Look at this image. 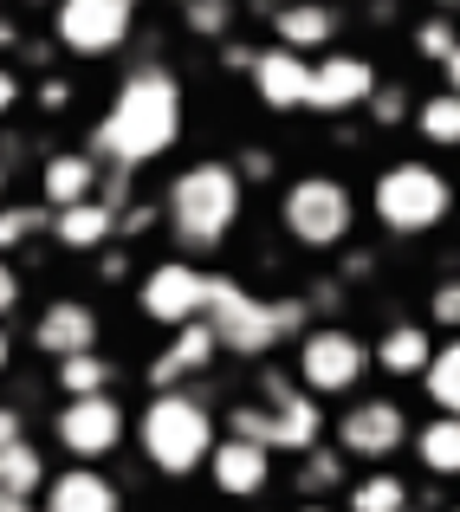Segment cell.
Returning a JSON list of instances; mask_svg holds the SVG:
<instances>
[{"mask_svg": "<svg viewBox=\"0 0 460 512\" xmlns=\"http://www.w3.org/2000/svg\"><path fill=\"white\" fill-rule=\"evenodd\" d=\"M182 130H188L182 78H175L162 59H137L124 78H117L104 117L91 124L85 156H91L98 169H130V175H143L150 163H162V156L182 143Z\"/></svg>", "mask_w": 460, "mask_h": 512, "instance_id": "6da1fadb", "label": "cell"}, {"mask_svg": "<svg viewBox=\"0 0 460 512\" xmlns=\"http://www.w3.org/2000/svg\"><path fill=\"white\" fill-rule=\"evenodd\" d=\"M240 208H247V188H240L234 163H221V156L182 163V169L169 175V188H162V201H156V214H162V227H169V240L182 247L175 260L221 253L227 240H234V227H240Z\"/></svg>", "mask_w": 460, "mask_h": 512, "instance_id": "7a4b0ae2", "label": "cell"}, {"mask_svg": "<svg viewBox=\"0 0 460 512\" xmlns=\"http://www.w3.org/2000/svg\"><path fill=\"white\" fill-rule=\"evenodd\" d=\"M182 26L195 39H234V26H240V0H182Z\"/></svg>", "mask_w": 460, "mask_h": 512, "instance_id": "1f68e13d", "label": "cell"}, {"mask_svg": "<svg viewBox=\"0 0 460 512\" xmlns=\"http://www.w3.org/2000/svg\"><path fill=\"white\" fill-rule=\"evenodd\" d=\"M52 389H59V402H78V396H111V389H117V363L104 357V350L65 357V363H52Z\"/></svg>", "mask_w": 460, "mask_h": 512, "instance_id": "d4e9b609", "label": "cell"}, {"mask_svg": "<svg viewBox=\"0 0 460 512\" xmlns=\"http://www.w3.org/2000/svg\"><path fill=\"white\" fill-rule=\"evenodd\" d=\"M409 124H415V137H422V143L454 150V143H460V91H428V98H415Z\"/></svg>", "mask_w": 460, "mask_h": 512, "instance_id": "83f0119b", "label": "cell"}, {"mask_svg": "<svg viewBox=\"0 0 460 512\" xmlns=\"http://www.w3.org/2000/svg\"><path fill=\"white\" fill-rule=\"evenodd\" d=\"M415 383H422V396L435 402V415H454V402H460V344L441 338L435 357L422 363V376H415Z\"/></svg>", "mask_w": 460, "mask_h": 512, "instance_id": "4dcf8cb0", "label": "cell"}, {"mask_svg": "<svg viewBox=\"0 0 460 512\" xmlns=\"http://www.w3.org/2000/svg\"><path fill=\"white\" fill-rule=\"evenodd\" d=\"M46 480H52V461H46V448H39L33 435L13 441V448H0V493H13V500H39Z\"/></svg>", "mask_w": 460, "mask_h": 512, "instance_id": "cb8c5ba5", "label": "cell"}, {"mask_svg": "<svg viewBox=\"0 0 460 512\" xmlns=\"http://www.w3.org/2000/svg\"><path fill=\"white\" fill-rule=\"evenodd\" d=\"M292 357V383L305 389L311 402H331V396H357L363 376H370V338H357L350 325H311Z\"/></svg>", "mask_w": 460, "mask_h": 512, "instance_id": "ba28073f", "label": "cell"}, {"mask_svg": "<svg viewBox=\"0 0 460 512\" xmlns=\"http://www.w3.org/2000/svg\"><path fill=\"white\" fill-rule=\"evenodd\" d=\"M266 305H273L279 344H299L305 331H311V305H305V292H279V299H266Z\"/></svg>", "mask_w": 460, "mask_h": 512, "instance_id": "836d02e7", "label": "cell"}, {"mask_svg": "<svg viewBox=\"0 0 460 512\" xmlns=\"http://www.w3.org/2000/svg\"><path fill=\"white\" fill-rule=\"evenodd\" d=\"M7 370H13V331L0 325V376H7Z\"/></svg>", "mask_w": 460, "mask_h": 512, "instance_id": "f6af8a7d", "label": "cell"}, {"mask_svg": "<svg viewBox=\"0 0 460 512\" xmlns=\"http://www.w3.org/2000/svg\"><path fill=\"white\" fill-rule=\"evenodd\" d=\"M428 357H435V331H428L422 318H396V325L370 344V370L396 376V383H415Z\"/></svg>", "mask_w": 460, "mask_h": 512, "instance_id": "ffe728a7", "label": "cell"}, {"mask_svg": "<svg viewBox=\"0 0 460 512\" xmlns=\"http://www.w3.org/2000/svg\"><path fill=\"white\" fill-rule=\"evenodd\" d=\"M201 467H208V487L227 493V500H260V493L273 487V454L253 448V441H234V435L214 441Z\"/></svg>", "mask_w": 460, "mask_h": 512, "instance_id": "ac0fdd59", "label": "cell"}, {"mask_svg": "<svg viewBox=\"0 0 460 512\" xmlns=\"http://www.w3.org/2000/svg\"><path fill=\"white\" fill-rule=\"evenodd\" d=\"M428 325H435L441 338H454V331H460V286H454V279H441V286L428 292Z\"/></svg>", "mask_w": 460, "mask_h": 512, "instance_id": "e575fe53", "label": "cell"}, {"mask_svg": "<svg viewBox=\"0 0 460 512\" xmlns=\"http://www.w3.org/2000/svg\"><path fill=\"white\" fill-rule=\"evenodd\" d=\"M130 7H137V0H130Z\"/></svg>", "mask_w": 460, "mask_h": 512, "instance_id": "681fc988", "label": "cell"}, {"mask_svg": "<svg viewBox=\"0 0 460 512\" xmlns=\"http://www.w3.org/2000/svg\"><path fill=\"white\" fill-rule=\"evenodd\" d=\"M33 512H124V487L104 467H59L33 500Z\"/></svg>", "mask_w": 460, "mask_h": 512, "instance_id": "d6986e66", "label": "cell"}, {"mask_svg": "<svg viewBox=\"0 0 460 512\" xmlns=\"http://www.w3.org/2000/svg\"><path fill=\"white\" fill-rule=\"evenodd\" d=\"M0 52H20V26H13L7 13H0Z\"/></svg>", "mask_w": 460, "mask_h": 512, "instance_id": "ee69618b", "label": "cell"}, {"mask_svg": "<svg viewBox=\"0 0 460 512\" xmlns=\"http://www.w3.org/2000/svg\"><path fill=\"white\" fill-rule=\"evenodd\" d=\"M409 441H415V461H422L428 480H454L460 474V428H454V415H435V422L409 428Z\"/></svg>", "mask_w": 460, "mask_h": 512, "instance_id": "484cf974", "label": "cell"}, {"mask_svg": "<svg viewBox=\"0 0 460 512\" xmlns=\"http://www.w3.org/2000/svg\"><path fill=\"white\" fill-rule=\"evenodd\" d=\"M266 26H273V46L299 52V59H318V52H331L337 33H344V7H337V0H279Z\"/></svg>", "mask_w": 460, "mask_h": 512, "instance_id": "2e32d148", "label": "cell"}, {"mask_svg": "<svg viewBox=\"0 0 460 512\" xmlns=\"http://www.w3.org/2000/svg\"><path fill=\"white\" fill-rule=\"evenodd\" d=\"M234 175H240V188H247V182H273V175H279V156L253 143V150H240V169Z\"/></svg>", "mask_w": 460, "mask_h": 512, "instance_id": "8d00e7d4", "label": "cell"}, {"mask_svg": "<svg viewBox=\"0 0 460 512\" xmlns=\"http://www.w3.org/2000/svg\"><path fill=\"white\" fill-rule=\"evenodd\" d=\"M292 512H331V506H311V500H299V506H292Z\"/></svg>", "mask_w": 460, "mask_h": 512, "instance_id": "7dc6e473", "label": "cell"}, {"mask_svg": "<svg viewBox=\"0 0 460 512\" xmlns=\"http://www.w3.org/2000/svg\"><path fill=\"white\" fill-rule=\"evenodd\" d=\"M20 98H26V78L13 72V65H0V117L20 111Z\"/></svg>", "mask_w": 460, "mask_h": 512, "instance_id": "60d3db41", "label": "cell"}, {"mask_svg": "<svg viewBox=\"0 0 460 512\" xmlns=\"http://www.w3.org/2000/svg\"><path fill=\"white\" fill-rule=\"evenodd\" d=\"M20 305H26V279H20V266H13V260H0V325H7Z\"/></svg>", "mask_w": 460, "mask_h": 512, "instance_id": "74e56055", "label": "cell"}, {"mask_svg": "<svg viewBox=\"0 0 460 512\" xmlns=\"http://www.w3.org/2000/svg\"><path fill=\"white\" fill-rule=\"evenodd\" d=\"M247 85H253V98H260L273 117H292V111H305L311 59H299V52H286V46H260L253 65H247Z\"/></svg>", "mask_w": 460, "mask_h": 512, "instance_id": "e0dca14e", "label": "cell"}, {"mask_svg": "<svg viewBox=\"0 0 460 512\" xmlns=\"http://www.w3.org/2000/svg\"><path fill=\"white\" fill-rule=\"evenodd\" d=\"M344 512H422L415 506V487L402 474H363V480H350L344 487Z\"/></svg>", "mask_w": 460, "mask_h": 512, "instance_id": "4316f807", "label": "cell"}, {"mask_svg": "<svg viewBox=\"0 0 460 512\" xmlns=\"http://www.w3.org/2000/svg\"><path fill=\"white\" fill-rule=\"evenodd\" d=\"M52 441L72 454V467H98L130 441V409L117 396H78L52 409Z\"/></svg>", "mask_w": 460, "mask_h": 512, "instance_id": "30bf717a", "label": "cell"}, {"mask_svg": "<svg viewBox=\"0 0 460 512\" xmlns=\"http://www.w3.org/2000/svg\"><path fill=\"white\" fill-rule=\"evenodd\" d=\"M253 52H260V46H247V39H221V65H227V72H247Z\"/></svg>", "mask_w": 460, "mask_h": 512, "instance_id": "7bdbcfd3", "label": "cell"}, {"mask_svg": "<svg viewBox=\"0 0 460 512\" xmlns=\"http://www.w3.org/2000/svg\"><path fill=\"white\" fill-rule=\"evenodd\" d=\"M13 441H26V409L20 402H0V448H13Z\"/></svg>", "mask_w": 460, "mask_h": 512, "instance_id": "b9f144b4", "label": "cell"}, {"mask_svg": "<svg viewBox=\"0 0 460 512\" xmlns=\"http://www.w3.org/2000/svg\"><path fill=\"white\" fill-rule=\"evenodd\" d=\"M221 357L208 338V325H182V331H169V344L156 350L150 363H143V383H150V396H169V389H195L201 376H208V363Z\"/></svg>", "mask_w": 460, "mask_h": 512, "instance_id": "9a60e30c", "label": "cell"}, {"mask_svg": "<svg viewBox=\"0 0 460 512\" xmlns=\"http://www.w3.org/2000/svg\"><path fill=\"white\" fill-rule=\"evenodd\" d=\"M370 214H376V227H383V234H396V240L441 234V227H448V214H454L448 169L415 163V156L383 163V169H376V182H370Z\"/></svg>", "mask_w": 460, "mask_h": 512, "instance_id": "5b68a950", "label": "cell"}, {"mask_svg": "<svg viewBox=\"0 0 460 512\" xmlns=\"http://www.w3.org/2000/svg\"><path fill=\"white\" fill-rule=\"evenodd\" d=\"M0 512H33V500H13V493H0Z\"/></svg>", "mask_w": 460, "mask_h": 512, "instance_id": "bcb514c9", "label": "cell"}, {"mask_svg": "<svg viewBox=\"0 0 460 512\" xmlns=\"http://www.w3.org/2000/svg\"><path fill=\"white\" fill-rule=\"evenodd\" d=\"M292 487H299V500L324 506L331 493H344V487H350V461L331 448V441H318V448H305V454H299V467H292Z\"/></svg>", "mask_w": 460, "mask_h": 512, "instance_id": "603a6c76", "label": "cell"}, {"mask_svg": "<svg viewBox=\"0 0 460 512\" xmlns=\"http://www.w3.org/2000/svg\"><path fill=\"white\" fill-rule=\"evenodd\" d=\"M324 428H331V448L344 454V461H363V467H389L409 448V409H402L396 396H357Z\"/></svg>", "mask_w": 460, "mask_h": 512, "instance_id": "9c48e42d", "label": "cell"}, {"mask_svg": "<svg viewBox=\"0 0 460 512\" xmlns=\"http://www.w3.org/2000/svg\"><path fill=\"white\" fill-rule=\"evenodd\" d=\"M376 85H383V78H376V65L363 59V52L331 46V52H318V65H311L305 111H318V117H350V111H363V104H370Z\"/></svg>", "mask_w": 460, "mask_h": 512, "instance_id": "4fadbf2b", "label": "cell"}, {"mask_svg": "<svg viewBox=\"0 0 460 512\" xmlns=\"http://www.w3.org/2000/svg\"><path fill=\"white\" fill-rule=\"evenodd\" d=\"M253 383H260V402H234V409L221 415L227 435L253 441V448H266V454H292V461H299L305 448H318L331 415L292 383V370L266 363V370H253Z\"/></svg>", "mask_w": 460, "mask_h": 512, "instance_id": "277c9868", "label": "cell"}, {"mask_svg": "<svg viewBox=\"0 0 460 512\" xmlns=\"http://www.w3.org/2000/svg\"><path fill=\"white\" fill-rule=\"evenodd\" d=\"M415 52L441 72V91L460 85V33H454V20H441V13L415 20Z\"/></svg>", "mask_w": 460, "mask_h": 512, "instance_id": "f1b7e54d", "label": "cell"}, {"mask_svg": "<svg viewBox=\"0 0 460 512\" xmlns=\"http://www.w3.org/2000/svg\"><path fill=\"white\" fill-rule=\"evenodd\" d=\"M201 286H208V273H201L195 260H156V266H143V279H137V312L150 318L156 331H182V325H195L201 318Z\"/></svg>", "mask_w": 460, "mask_h": 512, "instance_id": "7c38bea8", "label": "cell"}, {"mask_svg": "<svg viewBox=\"0 0 460 512\" xmlns=\"http://www.w3.org/2000/svg\"><path fill=\"white\" fill-rule=\"evenodd\" d=\"M130 441H137V454L162 480H188V474H201L208 448L221 441V409H214V396L201 383L169 389V396L143 402V415H130Z\"/></svg>", "mask_w": 460, "mask_h": 512, "instance_id": "3957f363", "label": "cell"}, {"mask_svg": "<svg viewBox=\"0 0 460 512\" xmlns=\"http://www.w3.org/2000/svg\"><path fill=\"white\" fill-rule=\"evenodd\" d=\"M33 98H39V111H52V117H59L65 104H72V85H65V78H39V91H33Z\"/></svg>", "mask_w": 460, "mask_h": 512, "instance_id": "ab89813d", "label": "cell"}, {"mask_svg": "<svg viewBox=\"0 0 460 512\" xmlns=\"http://www.w3.org/2000/svg\"><path fill=\"white\" fill-rule=\"evenodd\" d=\"M46 234L59 240L65 253H104L117 240V214L98 208V201H78V208H59V214H52Z\"/></svg>", "mask_w": 460, "mask_h": 512, "instance_id": "7402d4cb", "label": "cell"}, {"mask_svg": "<svg viewBox=\"0 0 460 512\" xmlns=\"http://www.w3.org/2000/svg\"><path fill=\"white\" fill-rule=\"evenodd\" d=\"M363 111H370V124H376V130H396V124H409L415 98H409V85H376Z\"/></svg>", "mask_w": 460, "mask_h": 512, "instance_id": "d6a6232c", "label": "cell"}, {"mask_svg": "<svg viewBox=\"0 0 460 512\" xmlns=\"http://www.w3.org/2000/svg\"><path fill=\"white\" fill-rule=\"evenodd\" d=\"M201 325L221 357H240V363H266L279 350V325H273V305L260 292H247L234 273H208L201 286Z\"/></svg>", "mask_w": 460, "mask_h": 512, "instance_id": "52a82bcc", "label": "cell"}, {"mask_svg": "<svg viewBox=\"0 0 460 512\" xmlns=\"http://www.w3.org/2000/svg\"><path fill=\"white\" fill-rule=\"evenodd\" d=\"M156 221H162V214H156V201H130V208L117 214V247H130V240H143V234H150Z\"/></svg>", "mask_w": 460, "mask_h": 512, "instance_id": "d590c367", "label": "cell"}, {"mask_svg": "<svg viewBox=\"0 0 460 512\" xmlns=\"http://www.w3.org/2000/svg\"><path fill=\"white\" fill-rule=\"evenodd\" d=\"M46 227H52L46 201H0V260H13L33 240H46Z\"/></svg>", "mask_w": 460, "mask_h": 512, "instance_id": "f546056e", "label": "cell"}, {"mask_svg": "<svg viewBox=\"0 0 460 512\" xmlns=\"http://www.w3.org/2000/svg\"><path fill=\"white\" fill-rule=\"evenodd\" d=\"M279 227L299 253H337L350 234H357V195H350L344 175L331 169H305L286 182L279 195Z\"/></svg>", "mask_w": 460, "mask_h": 512, "instance_id": "8992f818", "label": "cell"}, {"mask_svg": "<svg viewBox=\"0 0 460 512\" xmlns=\"http://www.w3.org/2000/svg\"><path fill=\"white\" fill-rule=\"evenodd\" d=\"M98 344H104V312L91 299L59 292V299L39 305V318H33V350L39 357L65 363V357H85V350H98Z\"/></svg>", "mask_w": 460, "mask_h": 512, "instance_id": "5bb4252c", "label": "cell"}, {"mask_svg": "<svg viewBox=\"0 0 460 512\" xmlns=\"http://www.w3.org/2000/svg\"><path fill=\"white\" fill-rule=\"evenodd\" d=\"M39 195H46V208H78V201L98 195V163H91L85 150H52L39 156Z\"/></svg>", "mask_w": 460, "mask_h": 512, "instance_id": "44dd1931", "label": "cell"}, {"mask_svg": "<svg viewBox=\"0 0 460 512\" xmlns=\"http://www.w3.org/2000/svg\"><path fill=\"white\" fill-rule=\"evenodd\" d=\"M91 273L111 279V286H117V279H130V247H117V240H111V247L98 253V266H91Z\"/></svg>", "mask_w": 460, "mask_h": 512, "instance_id": "f35d334b", "label": "cell"}, {"mask_svg": "<svg viewBox=\"0 0 460 512\" xmlns=\"http://www.w3.org/2000/svg\"><path fill=\"white\" fill-rule=\"evenodd\" d=\"M52 39L78 59H111L137 39V7L130 0H59L52 7Z\"/></svg>", "mask_w": 460, "mask_h": 512, "instance_id": "8fae6325", "label": "cell"}, {"mask_svg": "<svg viewBox=\"0 0 460 512\" xmlns=\"http://www.w3.org/2000/svg\"><path fill=\"white\" fill-rule=\"evenodd\" d=\"M7 182H13V169H0V201H7Z\"/></svg>", "mask_w": 460, "mask_h": 512, "instance_id": "c3c4849f", "label": "cell"}]
</instances>
